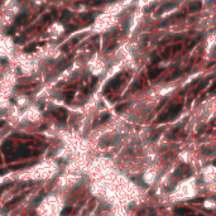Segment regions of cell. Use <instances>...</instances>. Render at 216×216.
<instances>
[{"label":"cell","mask_w":216,"mask_h":216,"mask_svg":"<svg viewBox=\"0 0 216 216\" xmlns=\"http://www.w3.org/2000/svg\"><path fill=\"white\" fill-rule=\"evenodd\" d=\"M197 195V181L195 176L181 181L176 186L173 192L171 193V200L174 202H182L193 199Z\"/></svg>","instance_id":"1"},{"label":"cell","mask_w":216,"mask_h":216,"mask_svg":"<svg viewBox=\"0 0 216 216\" xmlns=\"http://www.w3.org/2000/svg\"><path fill=\"white\" fill-rule=\"evenodd\" d=\"M63 210V200L60 195H48L37 207L38 216H61Z\"/></svg>","instance_id":"2"},{"label":"cell","mask_w":216,"mask_h":216,"mask_svg":"<svg viewBox=\"0 0 216 216\" xmlns=\"http://www.w3.org/2000/svg\"><path fill=\"white\" fill-rule=\"evenodd\" d=\"M58 171V166L53 160H47V162L39 163L37 166L29 168L24 172V177L22 178H28V179H47L54 176Z\"/></svg>","instance_id":"3"},{"label":"cell","mask_w":216,"mask_h":216,"mask_svg":"<svg viewBox=\"0 0 216 216\" xmlns=\"http://www.w3.org/2000/svg\"><path fill=\"white\" fill-rule=\"evenodd\" d=\"M202 178L206 182V185H208L210 187L214 190V185H215V174H216V169L212 164H208L202 169Z\"/></svg>","instance_id":"4"},{"label":"cell","mask_w":216,"mask_h":216,"mask_svg":"<svg viewBox=\"0 0 216 216\" xmlns=\"http://www.w3.org/2000/svg\"><path fill=\"white\" fill-rule=\"evenodd\" d=\"M157 176H158V173H157L154 169H147L144 172V174H143V181H144L147 185L151 186L156 182Z\"/></svg>","instance_id":"5"},{"label":"cell","mask_w":216,"mask_h":216,"mask_svg":"<svg viewBox=\"0 0 216 216\" xmlns=\"http://www.w3.org/2000/svg\"><path fill=\"white\" fill-rule=\"evenodd\" d=\"M203 205H205V207H206V208H210V210H214V208H215V201H214V199H207L203 202Z\"/></svg>","instance_id":"6"},{"label":"cell","mask_w":216,"mask_h":216,"mask_svg":"<svg viewBox=\"0 0 216 216\" xmlns=\"http://www.w3.org/2000/svg\"><path fill=\"white\" fill-rule=\"evenodd\" d=\"M174 5H176L174 3H169V4H167V5H163L162 8H160V9L158 10V12H157V15H159V14H162V13L164 12V10H168L169 8H173Z\"/></svg>","instance_id":"7"},{"label":"cell","mask_w":216,"mask_h":216,"mask_svg":"<svg viewBox=\"0 0 216 216\" xmlns=\"http://www.w3.org/2000/svg\"><path fill=\"white\" fill-rule=\"evenodd\" d=\"M201 9V3L197 1V3H192L191 5H190V10L191 12H195V10H200Z\"/></svg>","instance_id":"8"},{"label":"cell","mask_w":216,"mask_h":216,"mask_svg":"<svg viewBox=\"0 0 216 216\" xmlns=\"http://www.w3.org/2000/svg\"><path fill=\"white\" fill-rule=\"evenodd\" d=\"M160 71H162V69H157V71H153L152 73H151V76H152V77H154V76H158V73H160Z\"/></svg>","instance_id":"9"},{"label":"cell","mask_w":216,"mask_h":216,"mask_svg":"<svg viewBox=\"0 0 216 216\" xmlns=\"http://www.w3.org/2000/svg\"><path fill=\"white\" fill-rule=\"evenodd\" d=\"M179 48H181V46L178 44L177 47H174V48H173V51H174V52H176V51H179Z\"/></svg>","instance_id":"10"},{"label":"cell","mask_w":216,"mask_h":216,"mask_svg":"<svg viewBox=\"0 0 216 216\" xmlns=\"http://www.w3.org/2000/svg\"><path fill=\"white\" fill-rule=\"evenodd\" d=\"M0 3H1V0H0Z\"/></svg>","instance_id":"11"}]
</instances>
